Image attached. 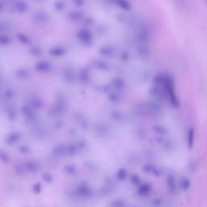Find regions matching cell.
Instances as JSON below:
<instances>
[{
    "label": "cell",
    "instance_id": "cell-1",
    "mask_svg": "<svg viewBox=\"0 0 207 207\" xmlns=\"http://www.w3.org/2000/svg\"><path fill=\"white\" fill-rule=\"evenodd\" d=\"M181 186H182V189H184V190H187V189H189V187H190V181H189V179L187 178L183 179Z\"/></svg>",
    "mask_w": 207,
    "mask_h": 207
},
{
    "label": "cell",
    "instance_id": "cell-2",
    "mask_svg": "<svg viewBox=\"0 0 207 207\" xmlns=\"http://www.w3.org/2000/svg\"><path fill=\"white\" fill-rule=\"evenodd\" d=\"M194 145V133L191 132L189 135V147L191 149Z\"/></svg>",
    "mask_w": 207,
    "mask_h": 207
}]
</instances>
